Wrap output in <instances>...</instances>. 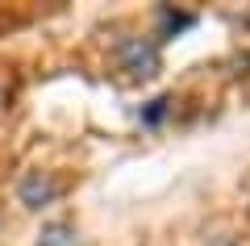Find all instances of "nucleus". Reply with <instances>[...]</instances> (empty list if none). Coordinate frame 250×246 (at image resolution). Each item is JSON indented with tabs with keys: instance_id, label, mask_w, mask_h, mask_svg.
I'll list each match as a JSON object with an SVG mask.
<instances>
[{
	"instance_id": "f257e3e1",
	"label": "nucleus",
	"mask_w": 250,
	"mask_h": 246,
	"mask_svg": "<svg viewBox=\"0 0 250 246\" xmlns=\"http://www.w3.org/2000/svg\"><path fill=\"white\" fill-rule=\"evenodd\" d=\"M113 63L129 79H150L163 71V42L154 34H129L113 46Z\"/></svg>"
},
{
	"instance_id": "f03ea898",
	"label": "nucleus",
	"mask_w": 250,
	"mask_h": 246,
	"mask_svg": "<svg viewBox=\"0 0 250 246\" xmlns=\"http://www.w3.org/2000/svg\"><path fill=\"white\" fill-rule=\"evenodd\" d=\"M67 192V184H62L54 171H42V167H34V171H25V176L17 179V188H13V196H17V204L25 213H42V209H50L59 196Z\"/></svg>"
},
{
	"instance_id": "7ed1b4c3",
	"label": "nucleus",
	"mask_w": 250,
	"mask_h": 246,
	"mask_svg": "<svg viewBox=\"0 0 250 246\" xmlns=\"http://www.w3.org/2000/svg\"><path fill=\"white\" fill-rule=\"evenodd\" d=\"M34 246H83V242H80V229H75L71 221H46V225L38 229Z\"/></svg>"
},
{
	"instance_id": "20e7f679",
	"label": "nucleus",
	"mask_w": 250,
	"mask_h": 246,
	"mask_svg": "<svg viewBox=\"0 0 250 246\" xmlns=\"http://www.w3.org/2000/svg\"><path fill=\"white\" fill-rule=\"evenodd\" d=\"M159 17H163V34H159V42L167 34H179V29H188V25H196V13H175V9H159Z\"/></svg>"
},
{
	"instance_id": "39448f33",
	"label": "nucleus",
	"mask_w": 250,
	"mask_h": 246,
	"mask_svg": "<svg viewBox=\"0 0 250 246\" xmlns=\"http://www.w3.org/2000/svg\"><path fill=\"white\" fill-rule=\"evenodd\" d=\"M167 113H171V96H154L150 105L142 109V125H159Z\"/></svg>"
},
{
	"instance_id": "423d86ee",
	"label": "nucleus",
	"mask_w": 250,
	"mask_h": 246,
	"mask_svg": "<svg viewBox=\"0 0 250 246\" xmlns=\"http://www.w3.org/2000/svg\"><path fill=\"white\" fill-rule=\"evenodd\" d=\"M0 234H4V217H0Z\"/></svg>"
}]
</instances>
